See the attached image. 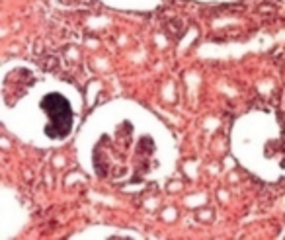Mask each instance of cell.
<instances>
[{
    "instance_id": "obj_1",
    "label": "cell",
    "mask_w": 285,
    "mask_h": 240,
    "mask_svg": "<svg viewBox=\"0 0 285 240\" xmlns=\"http://www.w3.org/2000/svg\"><path fill=\"white\" fill-rule=\"evenodd\" d=\"M41 107L47 111V115L51 119V123L47 127V135L51 137H66L71 131L72 123V111L68 104L65 102V98L59 94H51L43 100Z\"/></svg>"
}]
</instances>
